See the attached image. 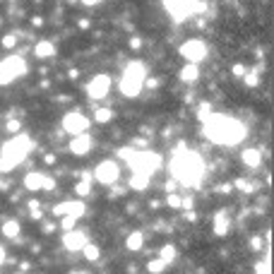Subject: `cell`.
Wrapping results in <instances>:
<instances>
[{
  "label": "cell",
  "instance_id": "obj_37",
  "mask_svg": "<svg viewBox=\"0 0 274 274\" xmlns=\"http://www.w3.org/2000/svg\"><path fill=\"white\" fill-rule=\"evenodd\" d=\"M234 75L243 77V75H245V68H243V65H234Z\"/></svg>",
  "mask_w": 274,
  "mask_h": 274
},
{
  "label": "cell",
  "instance_id": "obj_34",
  "mask_svg": "<svg viewBox=\"0 0 274 274\" xmlns=\"http://www.w3.org/2000/svg\"><path fill=\"white\" fill-rule=\"evenodd\" d=\"M236 188H240V190H253V185H248V181H236Z\"/></svg>",
  "mask_w": 274,
  "mask_h": 274
},
{
  "label": "cell",
  "instance_id": "obj_4",
  "mask_svg": "<svg viewBox=\"0 0 274 274\" xmlns=\"http://www.w3.org/2000/svg\"><path fill=\"white\" fill-rule=\"evenodd\" d=\"M116 154H118L120 159H125L132 171L154 173V171H159L161 164H164V159H161L159 152H137V149H132V147H120Z\"/></svg>",
  "mask_w": 274,
  "mask_h": 274
},
{
  "label": "cell",
  "instance_id": "obj_3",
  "mask_svg": "<svg viewBox=\"0 0 274 274\" xmlns=\"http://www.w3.org/2000/svg\"><path fill=\"white\" fill-rule=\"evenodd\" d=\"M32 149H34V140L29 135H24V132L12 135L0 149V173H7V171L17 168L27 159V154H32Z\"/></svg>",
  "mask_w": 274,
  "mask_h": 274
},
{
  "label": "cell",
  "instance_id": "obj_39",
  "mask_svg": "<svg viewBox=\"0 0 274 274\" xmlns=\"http://www.w3.org/2000/svg\"><path fill=\"white\" fill-rule=\"evenodd\" d=\"M2 262H5V248L0 245V265H2Z\"/></svg>",
  "mask_w": 274,
  "mask_h": 274
},
{
  "label": "cell",
  "instance_id": "obj_25",
  "mask_svg": "<svg viewBox=\"0 0 274 274\" xmlns=\"http://www.w3.org/2000/svg\"><path fill=\"white\" fill-rule=\"evenodd\" d=\"M166 265H168V262H164L161 257H157V260H152V262L147 265V270H149L152 274H161L166 270Z\"/></svg>",
  "mask_w": 274,
  "mask_h": 274
},
{
  "label": "cell",
  "instance_id": "obj_9",
  "mask_svg": "<svg viewBox=\"0 0 274 274\" xmlns=\"http://www.w3.org/2000/svg\"><path fill=\"white\" fill-rule=\"evenodd\" d=\"M94 181L101 183V185H113V183L118 181V176H120V166L116 164V161H111V159H106V161H101V164L94 168Z\"/></svg>",
  "mask_w": 274,
  "mask_h": 274
},
{
  "label": "cell",
  "instance_id": "obj_41",
  "mask_svg": "<svg viewBox=\"0 0 274 274\" xmlns=\"http://www.w3.org/2000/svg\"><path fill=\"white\" fill-rule=\"evenodd\" d=\"M15 274H24V272H22V270H19V272H15Z\"/></svg>",
  "mask_w": 274,
  "mask_h": 274
},
{
  "label": "cell",
  "instance_id": "obj_6",
  "mask_svg": "<svg viewBox=\"0 0 274 274\" xmlns=\"http://www.w3.org/2000/svg\"><path fill=\"white\" fill-rule=\"evenodd\" d=\"M164 7L176 22H185L190 15L204 12L207 5L202 0H164Z\"/></svg>",
  "mask_w": 274,
  "mask_h": 274
},
{
  "label": "cell",
  "instance_id": "obj_19",
  "mask_svg": "<svg viewBox=\"0 0 274 274\" xmlns=\"http://www.w3.org/2000/svg\"><path fill=\"white\" fill-rule=\"evenodd\" d=\"M142 245H145V234H142V231H132V234L125 238V248L132 250V253L142 250Z\"/></svg>",
  "mask_w": 274,
  "mask_h": 274
},
{
  "label": "cell",
  "instance_id": "obj_11",
  "mask_svg": "<svg viewBox=\"0 0 274 274\" xmlns=\"http://www.w3.org/2000/svg\"><path fill=\"white\" fill-rule=\"evenodd\" d=\"M111 89V77L109 75H96V77H91L89 84H87V94H89L91 99H104Z\"/></svg>",
  "mask_w": 274,
  "mask_h": 274
},
{
  "label": "cell",
  "instance_id": "obj_27",
  "mask_svg": "<svg viewBox=\"0 0 274 274\" xmlns=\"http://www.w3.org/2000/svg\"><path fill=\"white\" fill-rule=\"evenodd\" d=\"M159 257H161L164 262H173V260H176V248H173V245H164Z\"/></svg>",
  "mask_w": 274,
  "mask_h": 274
},
{
  "label": "cell",
  "instance_id": "obj_42",
  "mask_svg": "<svg viewBox=\"0 0 274 274\" xmlns=\"http://www.w3.org/2000/svg\"><path fill=\"white\" fill-rule=\"evenodd\" d=\"M75 274H84V272H75Z\"/></svg>",
  "mask_w": 274,
  "mask_h": 274
},
{
  "label": "cell",
  "instance_id": "obj_22",
  "mask_svg": "<svg viewBox=\"0 0 274 274\" xmlns=\"http://www.w3.org/2000/svg\"><path fill=\"white\" fill-rule=\"evenodd\" d=\"M91 181H94V176H91V173H84V176H82V181L77 183L75 193H77L79 197H87V195L91 193Z\"/></svg>",
  "mask_w": 274,
  "mask_h": 274
},
{
  "label": "cell",
  "instance_id": "obj_1",
  "mask_svg": "<svg viewBox=\"0 0 274 274\" xmlns=\"http://www.w3.org/2000/svg\"><path fill=\"white\" fill-rule=\"evenodd\" d=\"M202 135L221 147H234L245 140V125L224 113H209L207 120H202Z\"/></svg>",
  "mask_w": 274,
  "mask_h": 274
},
{
  "label": "cell",
  "instance_id": "obj_13",
  "mask_svg": "<svg viewBox=\"0 0 274 274\" xmlns=\"http://www.w3.org/2000/svg\"><path fill=\"white\" fill-rule=\"evenodd\" d=\"M89 243V238H87V234L84 231H68L65 236H63V245L70 250V253H77V250H82L84 245Z\"/></svg>",
  "mask_w": 274,
  "mask_h": 274
},
{
  "label": "cell",
  "instance_id": "obj_38",
  "mask_svg": "<svg viewBox=\"0 0 274 274\" xmlns=\"http://www.w3.org/2000/svg\"><path fill=\"white\" fill-rule=\"evenodd\" d=\"M250 245H253L255 250H260V248H262V240H260V238H253V240H250Z\"/></svg>",
  "mask_w": 274,
  "mask_h": 274
},
{
  "label": "cell",
  "instance_id": "obj_24",
  "mask_svg": "<svg viewBox=\"0 0 274 274\" xmlns=\"http://www.w3.org/2000/svg\"><path fill=\"white\" fill-rule=\"evenodd\" d=\"M82 253H84V257H87L89 262H94V260H99V255H101L99 245H94V243H87V245L82 248Z\"/></svg>",
  "mask_w": 274,
  "mask_h": 274
},
{
  "label": "cell",
  "instance_id": "obj_29",
  "mask_svg": "<svg viewBox=\"0 0 274 274\" xmlns=\"http://www.w3.org/2000/svg\"><path fill=\"white\" fill-rule=\"evenodd\" d=\"M255 274H270V255L255 265Z\"/></svg>",
  "mask_w": 274,
  "mask_h": 274
},
{
  "label": "cell",
  "instance_id": "obj_36",
  "mask_svg": "<svg viewBox=\"0 0 274 274\" xmlns=\"http://www.w3.org/2000/svg\"><path fill=\"white\" fill-rule=\"evenodd\" d=\"M7 130H10V132H17V130H19V120H10V123H7Z\"/></svg>",
  "mask_w": 274,
  "mask_h": 274
},
{
  "label": "cell",
  "instance_id": "obj_16",
  "mask_svg": "<svg viewBox=\"0 0 274 274\" xmlns=\"http://www.w3.org/2000/svg\"><path fill=\"white\" fill-rule=\"evenodd\" d=\"M149 181H152V173H147V171H132L130 185H132L135 190H147V188H149Z\"/></svg>",
  "mask_w": 274,
  "mask_h": 274
},
{
  "label": "cell",
  "instance_id": "obj_12",
  "mask_svg": "<svg viewBox=\"0 0 274 274\" xmlns=\"http://www.w3.org/2000/svg\"><path fill=\"white\" fill-rule=\"evenodd\" d=\"M87 212V204L84 202H77V200H70V202H58L53 207V214L55 217H68V214H73V217H82Z\"/></svg>",
  "mask_w": 274,
  "mask_h": 274
},
{
  "label": "cell",
  "instance_id": "obj_17",
  "mask_svg": "<svg viewBox=\"0 0 274 274\" xmlns=\"http://www.w3.org/2000/svg\"><path fill=\"white\" fill-rule=\"evenodd\" d=\"M34 53H37V58H41V60H48V58L55 55V43L53 41H39L37 46H34Z\"/></svg>",
  "mask_w": 274,
  "mask_h": 274
},
{
  "label": "cell",
  "instance_id": "obj_8",
  "mask_svg": "<svg viewBox=\"0 0 274 274\" xmlns=\"http://www.w3.org/2000/svg\"><path fill=\"white\" fill-rule=\"evenodd\" d=\"M178 51H181V55L188 63H195V65H197V63H202V60L207 58V43L200 41V39H188Z\"/></svg>",
  "mask_w": 274,
  "mask_h": 274
},
{
  "label": "cell",
  "instance_id": "obj_18",
  "mask_svg": "<svg viewBox=\"0 0 274 274\" xmlns=\"http://www.w3.org/2000/svg\"><path fill=\"white\" fill-rule=\"evenodd\" d=\"M240 159H243V164L248 166V168H257V166L262 164V152L260 149H245L240 154Z\"/></svg>",
  "mask_w": 274,
  "mask_h": 274
},
{
  "label": "cell",
  "instance_id": "obj_33",
  "mask_svg": "<svg viewBox=\"0 0 274 274\" xmlns=\"http://www.w3.org/2000/svg\"><path fill=\"white\" fill-rule=\"evenodd\" d=\"M15 43H17V39L12 37V34H10V37H5V39H2V46H5V48H12Z\"/></svg>",
  "mask_w": 274,
  "mask_h": 274
},
{
  "label": "cell",
  "instance_id": "obj_31",
  "mask_svg": "<svg viewBox=\"0 0 274 274\" xmlns=\"http://www.w3.org/2000/svg\"><path fill=\"white\" fill-rule=\"evenodd\" d=\"M75 224H77V217H73V214H68V217H63V229L65 231H73Z\"/></svg>",
  "mask_w": 274,
  "mask_h": 274
},
{
  "label": "cell",
  "instance_id": "obj_10",
  "mask_svg": "<svg viewBox=\"0 0 274 274\" xmlns=\"http://www.w3.org/2000/svg\"><path fill=\"white\" fill-rule=\"evenodd\" d=\"M63 130L70 132V135H79V132H87L89 130V118L79 111H70L63 116Z\"/></svg>",
  "mask_w": 274,
  "mask_h": 274
},
{
  "label": "cell",
  "instance_id": "obj_28",
  "mask_svg": "<svg viewBox=\"0 0 274 274\" xmlns=\"http://www.w3.org/2000/svg\"><path fill=\"white\" fill-rule=\"evenodd\" d=\"M243 79H245V84H248V87H257V82H260V73H257V70H250V73L243 75Z\"/></svg>",
  "mask_w": 274,
  "mask_h": 274
},
{
  "label": "cell",
  "instance_id": "obj_26",
  "mask_svg": "<svg viewBox=\"0 0 274 274\" xmlns=\"http://www.w3.org/2000/svg\"><path fill=\"white\" fill-rule=\"evenodd\" d=\"M111 118H113V111L111 109H96V113H94V120H96V123H109Z\"/></svg>",
  "mask_w": 274,
  "mask_h": 274
},
{
  "label": "cell",
  "instance_id": "obj_40",
  "mask_svg": "<svg viewBox=\"0 0 274 274\" xmlns=\"http://www.w3.org/2000/svg\"><path fill=\"white\" fill-rule=\"evenodd\" d=\"M82 2H84V5H96L99 0H82Z\"/></svg>",
  "mask_w": 274,
  "mask_h": 274
},
{
  "label": "cell",
  "instance_id": "obj_32",
  "mask_svg": "<svg viewBox=\"0 0 274 274\" xmlns=\"http://www.w3.org/2000/svg\"><path fill=\"white\" fill-rule=\"evenodd\" d=\"M29 209H32V217H34V219H39V217H41V212H39V202H37V200L29 202Z\"/></svg>",
  "mask_w": 274,
  "mask_h": 274
},
{
  "label": "cell",
  "instance_id": "obj_21",
  "mask_svg": "<svg viewBox=\"0 0 274 274\" xmlns=\"http://www.w3.org/2000/svg\"><path fill=\"white\" fill-rule=\"evenodd\" d=\"M197 77H200V68H197L195 63H188V65L181 70V79H183V82H188V84H190V82H195Z\"/></svg>",
  "mask_w": 274,
  "mask_h": 274
},
{
  "label": "cell",
  "instance_id": "obj_14",
  "mask_svg": "<svg viewBox=\"0 0 274 274\" xmlns=\"http://www.w3.org/2000/svg\"><path fill=\"white\" fill-rule=\"evenodd\" d=\"M89 149H91V135H87V132L73 135V140H70V152H73L75 157H84Z\"/></svg>",
  "mask_w": 274,
  "mask_h": 274
},
{
  "label": "cell",
  "instance_id": "obj_20",
  "mask_svg": "<svg viewBox=\"0 0 274 274\" xmlns=\"http://www.w3.org/2000/svg\"><path fill=\"white\" fill-rule=\"evenodd\" d=\"M229 226H231V221H229V217H226L224 212H219V214L214 217V234H217V236H226Z\"/></svg>",
  "mask_w": 274,
  "mask_h": 274
},
{
  "label": "cell",
  "instance_id": "obj_23",
  "mask_svg": "<svg viewBox=\"0 0 274 274\" xmlns=\"http://www.w3.org/2000/svg\"><path fill=\"white\" fill-rule=\"evenodd\" d=\"M0 231H2V236H5V238H17L22 229H19L17 219H10V221H5V224H2V229H0Z\"/></svg>",
  "mask_w": 274,
  "mask_h": 274
},
{
  "label": "cell",
  "instance_id": "obj_7",
  "mask_svg": "<svg viewBox=\"0 0 274 274\" xmlns=\"http://www.w3.org/2000/svg\"><path fill=\"white\" fill-rule=\"evenodd\" d=\"M27 73H29V65H27V60L22 55H7L0 63V84L5 87V84L15 82L17 77H24Z\"/></svg>",
  "mask_w": 274,
  "mask_h": 274
},
{
  "label": "cell",
  "instance_id": "obj_30",
  "mask_svg": "<svg viewBox=\"0 0 274 274\" xmlns=\"http://www.w3.org/2000/svg\"><path fill=\"white\" fill-rule=\"evenodd\" d=\"M166 202H168V207H173V209H181V197L176 195V193H168V197H166Z\"/></svg>",
  "mask_w": 274,
  "mask_h": 274
},
{
  "label": "cell",
  "instance_id": "obj_15",
  "mask_svg": "<svg viewBox=\"0 0 274 274\" xmlns=\"http://www.w3.org/2000/svg\"><path fill=\"white\" fill-rule=\"evenodd\" d=\"M43 183H46V173H39V171H32L24 176V188L32 190V193H39L43 190Z\"/></svg>",
  "mask_w": 274,
  "mask_h": 274
},
{
  "label": "cell",
  "instance_id": "obj_2",
  "mask_svg": "<svg viewBox=\"0 0 274 274\" xmlns=\"http://www.w3.org/2000/svg\"><path fill=\"white\" fill-rule=\"evenodd\" d=\"M171 176L185 188H200L204 181V161L197 152L185 149V145H178L171 159Z\"/></svg>",
  "mask_w": 274,
  "mask_h": 274
},
{
  "label": "cell",
  "instance_id": "obj_5",
  "mask_svg": "<svg viewBox=\"0 0 274 274\" xmlns=\"http://www.w3.org/2000/svg\"><path fill=\"white\" fill-rule=\"evenodd\" d=\"M145 82H147V68L145 63H140V60H132L125 65V70L120 75V91H123V96H128V99H135V96H140L142 89H145Z\"/></svg>",
  "mask_w": 274,
  "mask_h": 274
},
{
  "label": "cell",
  "instance_id": "obj_35",
  "mask_svg": "<svg viewBox=\"0 0 274 274\" xmlns=\"http://www.w3.org/2000/svg\"><path fill=\"white\" fill-rule=\"evenodd\" d=\"M55 188V181L53 178H48V176H46V183H43V190H53Z\"/></svg>",
  "mask_w": 274,
  "mask_h": 274
}]
</instances>
